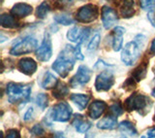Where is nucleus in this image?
Masks as SVG:
<instances>
[{
	"label": "nucleus",
	"mask_w": 155,
	"mask_h": 138,
	"mask_svg": "<svg viewBox=\"0 0 155 138\" xmlns=\"http://www.w3.org/2000/svg\"><path fill=\"white\" fill-rule=\"evenodd\" d=\"M18 68L21 73L31 76L37 70V63L31 57H23L18 60Z\"/></svg>",
	"instance_id": "nucleus-14"
},
{
	"label": "nucleus",
	"mask_w": 155,
	"mask_h": 138,
	"mask_svg": "<svg viewBox=\"0 0 155 138\" xmlns=\"http://www.w3.org/2000/svg\"><path fill=\"white\" fill-rule=\"evenodd\" d=\"M48 115L51 116V119L52 121L65 122L71 119L72 108L67 102L62 101L53 106L48 113Z\"/></svg>",
	"instance_id": "nucleus-6"
},
{
	"label": "nucleus",
	"mask_w": 155,
	"mask_h": 138,
	"mask_svg": "<svg viewBox=\"0 0 155 138\" xmlns=\"http://www.w3.org/2000/svg\"><path fill=\"white\" fill-rule=\"evenodd\" d=\"M147 66H148V63L147 61H143L137 68L134 69V71L132 73V78L137 83L142 81L143 79H144L145 76H147Z\"/></svg>",
	"instance_id": "nucleus-24"
},
{
	"label": "nucleus",
	"mask_w": 155,
	"mask_h": 138,
	"mask_svg": "<svg viewBox=\"0 0 155 138\" xmlns=\"http://www.w3.org/2000/svg\"><path fill=\"white\" fill-rule=\"evenodd\" d=\"M81 44H77V47H74V55H75V57L76 60H84V56H82V53L81 52Z\"/></svg>",
	"instance_id": "nucleus-35"
},
{
	"label": "nucleus",
	"mask_w": 155,
	"mask_h": 138,
	"mask_svg": "<svg viewBox=\"0 0 155 138\" xmlns=\"http://www.w3.org/2000/svg\"><path fill=\"white\" fill-rule=\"evenodd\" d=\"M99 16V8L95 4H86L81 7L76 14V19L79 22L89 23L94 22Z\"/></svg>",
	"instance_id": "nucleus-7"
},
{
	"label": "nucleus",
	"mask_w": 155,
	"mask_h": 138,
	"mask_svg": "<svg viewBox=\"0 0 155 138\" xmlns=\"http://www.w3.org/2000/svg\"><path fill=\"white\" fill-rule=\"evenodd\" d=\"M140 8L144 11H154L155 10V0H140Z\"/></svg>",
	"instance_id": "nucleus-30"
},
{
	"label": "nucleus",
	"mask_w": 155,
	"mask_h": 138,
	"mask_svg": "<svg viewBox=\"0 0 155 138\" xmlns=\"http://www.w3.org/2000/svg\"><path fill=\"white\" fill-rule=\"evenodd\" d=\"M114 85V76L110 70H103L95 80V88L97 91H107Z\"/></svg>",
	"instance_id": "nucleus-8"
},
{
	"label": "nucleus",
	"mask_w": 155,
	"mask_h": 138,
	"mask_svg": "<svg viewBox=\"0 0 155 138\" xmlns=\"http://www.w3.org/2000/svg\"><path fill=\"white\" fill-rule=\"evenodd\" d=\"M69 95V88L63 82H58L55 86L54 90L52 91V95L54 96L56 99H62V98L66 97Z\"/></svg>",
	"instance_id": "nucleus-25"
},
{
	"label": "nucleus",
	"mask_w": 155,
	"mask_h": 138,
	"mask_svg": "<svg viewBox=\"0 0 155 138\" xmlns=\"http://www.w3.org/2000/svg\"><path fill=\"white\" fill-rule=\"evenodd\" d=\"M100 40H101V37H100L99 34H95V35L93 36V38L91 39V41L89 42L88 46H87V50L90 51V52L95 51L99 46Z\"/></svg>",
	"instance_id": "nucleus-31"
},
{
	"label": "nucleus",
	"mask_w": 155,
	"mask_h": 138,
	"mask_svg": "<svg viewBox=\"0 0 155 138\" xmlns=\"http://www.w3.org/2000/svg\"><path fill=\"white\" fill-rule=\"evenodd\" d=\"M107 1H111V0H107Z\"/></svg>",
	"instance_id": "nucleus-43"
},
{
	"label": "nucleus",
	"mask_w": 155,
	"mask_h": 138,
	"mask_svg": "<svg viewBox=\"0 0 155 138\" xmlns=\"http://www.w3.org/2000/svg\"><path fill=\"white\" fill-rule=\"evenodd\" d=\"M117 126V121H116V118L114 116L108 115L107 117L103 118L101 121L98 122L97 124V127L100 129H114Z\"/></svg>",
	"instance_id": "nucleus-22"
},
{
	"label": "nucleus",
	"mask_w": 155,
	"mask_h": 138,
	"mask_svg": "<svg viewBox=\"0 0 155 138\" xmlns=\"http://www.w3.org/2000/svg\"><path fill=\"white\" fill-rule=\"evenodd\" d=\"M102 22L106 29H110L113 27L118 21V16L116 11L109 6H103L102 8Z\"/></svg>",
	"instance_id": "nucleus-12"
},
{
	"label": "nucleus",
	"mask_w": 155,
	"mask_h": 138,
	"mask_svg": "<svg viewBox=\"0 0 155 138\" xmlns=\"http://www.w3.org/2000/svg\"><path fill=\"white\" fill-rule=\"evenodd\" d=\"M75 60L76 57L74 55V47L66 46V48L60 53V55L52 63L51 67L60 77L66 78L74 67Z\"/></svg>",
	"instance_id": "nucleus-1"
},
{
	"label": "nucleus",
	"mask_w": 155,
	"mask_h": 138,
	"mask_svg": "<svg viewBox=\"0 0 155 138\" xmlns=\"http://www.w3.org/2000/svg\"><path fill=\"white\" fill-rule=\"evenodd\" d=\"M58 80L54 75H52L51 72L47 71L44 75L42 82H41V87L45 90H51V88H54L57 85Z\"/></svg>",
	"instance_id": "nucleus-23"
},
{
	"label": "nucleus",
	"mask_w": 155,
	"mask_h": 138,
	"mask_svg": "<svg viewBox=\"0 0 155 138\" xmlns=\"http://www.w3.org/2000/svg\"><path fill=\"white\" fill-rule=\"evenodd\" d=\"M109 112H110V116H114L115 118H117L120 115H122V113H123V107L121 106V104H120L119 102L114 103V104L110 106Z\"/></svg>",
	"instance_id": "nucleus-29"
},
{
	"label": "nucleus",
	"mask_w": 155,
	"mask_h": 138,
	"mask_svg": "<svg viewBox=\"0 0 155 138\" xmlns=\"http://www.w3.org/2000/svg\"><path fill=\"white\" fill-rule=\"evenodd\" d=\"M118 129L120 131V133L125 137H132L138 134V131L136 129L134 124H132L129 121L121 122L118 126Z\"/></svg>",
	"instance_id": "nucleus-20"
},
{
	"label": "nucleus",
	"mask_w": 155,
	"mask_h": 138,
	"mask_svg": "<svg viewBox=\"0 0 155 138\" xmlns=\"http://www.w3.org/2000/svg\"><path fill=\"white\" fill-rule=\"evenodd\" d=\"M154 121H155V115H154Z\"/></svg>",
	"instance_id": "nucleus-44"
},
{
	"label": "nucleus",
	"mask_w": 155,
	"mask_h": 138,
	"mask_svg": "<svg viewBox=\"0 0 155 138\" xmlns=\"http://www.w3.org/2000/svg\"><path fill=\"white\" fill-rule=\"evenodd\" d=\"M36 104L40 107L42 110H45L48 104V97L45 93H39L36 96Z\"/></svg>",
	"instance_id": "nucleus-28"
},
{
	"label": "nucleus",
	"mask_w": 155,
	"mask_h": 138,
	"mask_svg": "<svg viewBox=\"0 0 155 138\" xmlns=\"http://www.w3.org/2000/svg\"><path fill=\"white\" fill-rule=\"evenodd\" d=\"M136 83H137V82H136L132 77H131V78H128V79H127V81H126V82L123 84V88H126L127 91H131V90H133V88H135Z\"/></svg>",
	"instance_id": "nucleus-33"
},
{
	"label": "nucleus",
	"mask_w": 155,
	"mask_h": 138,
	"mask_svg": "<svg viewBox=\"0 0 155 138\" xmlns=\"http://www.w3.org/2000/svg\"><path fill=\"white\" fill-rule=\"evenodd\" d=\"M30 132L33 136H42V135H44V133H45V130H44L43 126L41 125L37 124L35 126H33Z\"/></svg>",
	"instance_id": "nucleus-32"
},
{
	"label": "nucleus",
	"mask_w": 155,
	"mask_h": 138,
	"mask_svg": "<svg viewBox=\"0 0 155 138\" xmlns=\"http://www.w3.org/2000/svg\"><path fill=\"white\" fill-rule=\"evenodd\" d=\"M89 33H90V28L88 27L74 26L68 30L67 38H68V40L73 43L81 44L87 37H88Z\"/></svg>",
	"instance_id": "nucleus-11"
},
{
	"label": "nucleus",
	"mask_w": 155,
	"mask_h": 138,
	"mask_svg": "<svg viewBox=\"0 0 155 138\" xmlns=\"http://www.w3.org/2000/svg\"><path fill=\"white\" fill-rule=\"evenodd\" d=\"M33 12V8L31 5L26 3H17L11 9V14L14 15L17 19L25 18Z\"/></svg>",
	"instance_id": "nucleus-16"
},
{
	"label": "nucleus",
	"mask_w": 155,
	"mask_h": 138,
	"mask_svg": "<svg viewBox=\"0 0 155 138\" xmlns=\"http://www.w3.org/2000/svg\"><path fill=\"white\" fill-rule=\"evenodd\" d=\"M0 26L4 28H9V29H14L18 28L19 26V22L16 17L12 14H2L0 17Z\"/></svg>",
	"instance_id": "nucleus-18"
},
{
	"label": "nucleus",
	"mask_w": 155,
	"mask_h": 138,
	"mask_svg": "<svg viewBox=\"0 0 155 138\" xmlns=\"http://www.w3.org/2000/svg\"><path fill=\"white\" fill-rule=\"evenodd\" d=\"M33 113H34V110H33V108L32 107H30L29 109L26 111V113L24 114V121H30L31 119H32V117H33Z\"/></svg>",
	"instance_id": "nucleus-37"
},
{
	"label": "nucleus",
	"mask_w": 155,
	"mask_h": 138,
	"mask_svg": "<svg viewBox=\"0 0 155 138\" xmlns=\"http://www.w3.org/2000/svg\"><path fill=\"white\" fill-rule=\"evenodd\" d=\"M7 137L9 138H21V134L18 129H9L7 131Z\"/></svg>",
	"instance_id": "nucleus-36"
},
{
	"label": "nucleus",
	"mask_w": 155,
	"mask_h": 138,
	"mask_svg": "<svg viewBox=\"0 0 155 138\" xmlns=\"http://www.w3.org/2000/svg\"><path fill=\"white\" fill-rule=\"evenodd\" d=\"M148 19L150 21V22L152 23V26H155V12L154 11L148 12Z\"/></svg>",
	"instance_id": "nucleus-38"
},
{
	"label": "nucleus",
	"mask_w": 155,
	"mask_h": 138,
	"mask_svg": "<svg viewBox=\"0 0 155 138\" xmlns=\"http://www.w3.org/2000/svg\"><path fill=\"white\" fill-rule=\"evenodd\" d=\"M107 107H108V105H107L106 102L102 100H95L91 103L88 108V116L92 120H97L104 114Z\"/></svg>",
	"instance_id": "nucleus-15"
},
{
	"label": "nucleus",
	"mask_w": 155,
	"mask_h": 138,
	"mask_svg": "<svg viewBox=\"0 0 155 138\" xmlns=\"http://www.w3.org/2000/svg\"><path fill=\"white\" fill-rule=\"evenodd\" d=\"M147 134L148 137L155 138V127H153V129H150L149 130H147Z\"/></svg>",
	"instance_id": "nucleus-39"
},
{
	"label": "nucleus",
	"mask_w": 155,
	"mask_h": 138,
	"mask_svg": "<svg viewBox=\"0 0 155 138\" xmlns=\"http://www.w3.org/2000/svg\"><path fill=\"white\" fill-rule=\"evenodd\" d=\"M70 99L71 101L74 102L81 110H84L86 108V106L88 105L90 96L88 95H84V93H73L70 96Z\"/></svg>",
	"instance_id": "nucleus-21"
},
{
	"label": "nucleus",
	"mask_w": 155,
	"mask_h": 138,
	"mask_svg": "<svg viewBox=\"0 0 155 138\" xmlns=\"http://www.w3.org/2000/svg\"><path fill=\"white\" fill-rule=\"evenodd\" d=\"M53 2L55 3V5L58 8H64L69 6L70 4L73 3V0H53Z\"/></svg>",
	"instance_id": "nucleus-34"
},
{
	"label": "nucleus",
	"mask_w": 155,
	"mask_h": 138,
	"mask_svg": "<svg viewBox=\"0 0 155 138\" xmlns=\"http://www.w3.org/2000/svg\"><path fill=\"white\" fill-rule=\"evenodd\" d=\"M144 44L145 37L143 35H137L132 42L126 44L121 52V60L125 65L131 66L138 60Z\"/></svg>",
	"instance_id": "nucleus-2"
},
{
	"label": "nucleus",
	"mask_w": 155,
	"mask_h": 138,
	"mask_svg": "<svg viewBox=\"0 0 155 138\" xmlns=\"http://www.w3.org/2000/svg\"><path fill=\"white\" fill-rule=\"evenodd\" d=\"M8 100L12 104L23 103L29 100L31 95V87L18 83H9L6 88Z\"/></svg>",
	"instance_id": "nucleus-4"
},
{
	"label": "nucleus",
	"mask_w": 155,
	"mask_h": 138,
	"mask_svg": "<svg viewBox=\"0 0 155 138\" xmlns=\"http://www.w3.org/2000/svg\"><path fill=\"white\" fill-rule=\"evenodd\" d=\"M153 70H154V74H155V66H154V68H153ZM154 82H155V80H154Z\"/></svg>",
	"instance_id": "nucleus-42"
},
{
	"label": "nucleus",
	"mask_w": 155,
	"mask_h": 138,
	"mask_svg": "<svg viewBox=\"0 0 155 138\" xmlns=\"http://www.w3.org/2000/svg\"><path fill=\"white\" fill-rule=\"evenodd\" d=\"M149 51H150V53H151V55L155 56V38L153 39V41L151 42V45H150Z\"/></svg>",
	"instance_id": "nucleus-40"
},
{
	"label": "nucleus",
	"mask_w": 155,
	"mask_h": 138,
	"mask_svg": "<svg viewBox=\"0 0 155 138\" xmlns=\"http://www.w3.org/2000/svg\"><path fill=\"white\" fill-rule=\"evenodd\" d=\"M152 95H153V96L155 97V88H154V91H152Z\"/></svg>",
	"instance_id": "nucleus-41"
},
{
	"label": "nucleus",
	"mask_w": 155,
	"mask_h": 138,
	"mask_svg": "<svg viewBox=\"0 0 155 138\" xmlns=\"http://www.w3.org/2000/svg\"><path fill=\"white\" fill-rule=\"evenodd\" d=\"M124 33H125L124 27L116 26L114 28L113 34H111V44H113L114 51L118 52L121 50V48H122V43H123Z\"/></svg>",
	"instance_id": "nucleus-17"
},
{
	"label": "nucleus",
	"mask_w": 155,
	"mask_h": 138,
	"mask_svg": "<svg viewBox=\"0 0 155 138\" xmlns=\"http://www.w3.org/2000/svg\"><path fill=\"white\" fill-rule=\"evenodd\" d=\"M36 57L42 62H46L51 60L52 56L51 39L48 33H46L41 45L36 49Z\"/></svg>",
	"instance_id": "nucleus-9"
},
{
	"label": "nucleus",
	"mask_w": 155,
	"mask_h": 138,
	"mask_svg": "<svg viewBox=\"0 0 155 138\" xmlns=\"http://www.w3.org/2000/svg\"><path fill=\"white\" fill-rule=\"evenodd\" d=\"M37 45L38 43L35 38L32 36H25L13 44L11 50H10V53L16 57L30 53L31 52L35 51Z\"/></svg>",
	"instance_id": "nucleus-5"
},
{
	"label": "nucleus",
	"mask_w": 155,
	"mask_h": 138,
	"mask_svg": "<svg viewBox=\"0 0 155 138\" xmlns=\"http://www.w3.org/2000/svg\"><path fill=\"white\" fill-rule=\"evenodd\" d=\"M91 70L85 66V65H81L78 68V71L75 74L73 78L70 81V87L75 88H79L84 86L85 84H87L91 79Z\"/></svg>",
	"instance_id": "nucleus-10"
},
{
	"label": "nucleus",
	"mask_w": 155,
	"mask_h": 138,
	"mask_svg": "<svg viewBox=\"0 0 155 138\" xmlns=\"http://www.w3.org/2000/svg\"><path fill=\"white\" fill-rule=\"evenodd\" d=\"M73 126L76 127L77 131H79L80 133H84L88 130L92 124L89 121H86L84 119V116L81 115H75L74 120H73Z\"/></svg>",
	"instance_id": "nucleus-19"
},
{
	"label": "nucleus",
	"mask_w": 155,
	"mask_h": 138,
	"mask_svg": "<svg viewBox=\"0 0 155 138\" xmlns=\"http://www.w3.org/2000/svg\"><path fill=\"white\" fill-rule=\"evenodd\" d=\"M53 19H54V21L57 23L63 24V26H70V24H73L75 22V21L70 16H68V15H64V14L56 15V16Z\"/></svg>",
	"instance_id": "nucleus-27"
},
{
	"label": "nucleus",
	"mask_w": 155,
	"mask_h": 138,
	"mask_svg": "<svg viewBox=\"0 0 155 138\" xmlns=\"http://www.w3.org/2000/svg\"><path fill=\"white\" fill-rule=\"evenodd\" d=\"M151 100L149 97L142 93H133L124 102V109L128 112L138 111L142 116L149 112L151 108Z\"/></svg>",
	"instance_id": "nucleus-3"
},
{
	"label": "nucleus",
	"mask_w": 155,
	"mask_h": 138,
	"mask_svg": "<svg viewBox=\"0 0 155 138\" xmlns=\"http://www.w3.org/2000/svg\"><path fill=\"white\" fill-rule=\"evenodd\" d=\"M51 12V6L47 1L42 2L36 10V17L38 19H45L47 15Z\"/></svg>",
	"instance_id": "nucleus-26"
},
{
	"label": "nucleus",
	"mask_w": 155,
	"mask_h": 138,
	"mask_svg": "<svg viewBox=\"0 0 155 138\" xmlns=\"http://www.w3.org/2000/svg\"><path fill=\"white\" fill-rule=\"evenodd\" d=\"M117 8L120 16L124 19L132 18L136 13L134 0H120L117 3Z\"/></svg>",
	"instance_id": "nucleus-13"
}]
</instances>
